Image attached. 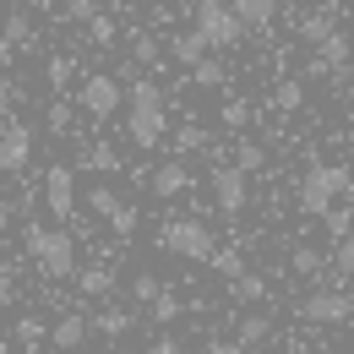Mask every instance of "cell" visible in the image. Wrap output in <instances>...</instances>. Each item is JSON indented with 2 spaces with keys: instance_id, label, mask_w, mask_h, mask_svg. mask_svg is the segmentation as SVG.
Segmentation results:
<instances>
[{
  "instance_id": "6da1fadb",
  "label": "cell",
  "mask_w": 354,
  "mask_h": 354,
  "mask_svg": "<svg viewBox=\"0 0 354 354\" xmlns=\"http://www.w3.org/2000/svg\"><path fill=\"white\" fill-rule=\"evenodd\" d=\"M126 104H131V115H126V131L142 153H153L164 131H169V120H164V88L153 82V77H136L131 93H126Z\"/></svg>"
},
{
  "instance_id": "7a4b0ae2",
  "label": "cell",
  "mask_w": 354,
  "mask_h": 354,
  "mask_svg": "<svg viewBox=\"0 0 354 354\" xmlns=\"http://www.w3.org/2000/svg\"><path fill=\"white\" fill-rule=\"evenodd\" d=\"M28 257L39 262L49 283H66L77 272V240L71 229H44V223H28Z\"/></svg>"
},
{
  "instance_id": "3957f363",
  "label": "cell",
  "mask_w": 354,
  "mask_h": 354,
  "mask_svg": "<svg viewBox=\"0 0 354 354\" xmlns=\"http://www.w3.org/2000/svg\"><path fill=\"white\" fill-rule=\"evenodd\" d=\"M354 191V169L349 164H310L306 180H300V207H306L310 218H322L338 196H349Z\"/></svg>"
},
{
  "instance_id": "277c9868",
  "label": "cell",
  "mask_w": 354,
  "mask_h": 354,
  "mask_svg": "<svg viewBox=\"0 0 354 354\" xmlns=\"http://www.w3.org/2000/svg\"><path fill=\"white\" fill-rule=\"evenodd\" d=\"M196 33H202L207 49H234L245 39V28H240V17L229 11V0H196Z\"/></svg>"
},
{
  "instance_id": "5b68a950",
  "label": "cell",
  "mask_w": 354,
  "mask_h": 354,
  "mask_svg": "<svg viewBox=\"0 0 354 354\" xmlns=\"http://www.w3.org/2000/svg\"><path fill=\"white\" fill-rule=\"evenodd\" d=\"M213 229L196 218H169L164 223V251H175V257H185V262H207L213 257Z\"/></svg>"
},
{
  "instance_id": "8992f818",
  "label": "cell",
  "mask_w": 354,
  "mask_h": 354,
  "mask_svg": "<svg viewBox=\"0 0 354 354\" xmlns=\"http://www.w3.org/2000/svg\"><path fill=\"white\" fill-rule=\"evenodd\" d=\"M77 104H82V115L88 120H109V115H120V104H126V93H120V82L109 77V71H93V77H82V88H77Z\"/></svg>"
},
{
  "instance_id": "52a82bcc",
  "label": "cell",
  "mask_w": 354,
  "mask_h": 354,
  "mask_svg": "<svg viewBox=\"0 0 354 354\" xmlns=\"http://www.w3.org/2000/svg\"><path fill=\"white\" fill-rule=\"evenodd\" d=\"M44 207L60 223L77 218V169H71V164H49L44 169Z\"/></svg>"
},
{
  "instance_id": "ba28073f",
  "label": "cell",
  "mask_w": 354,
  "mask_h": 354,
  "mask_svg": "<svg viewBox=\"0 0 354 354\" xmlns=\"http://www.w3.org/2000/svg\"><path fill=\"white\" fill-rule=\"evenodd\" d=\"M300 316H306V322H322V327L354 322V295H349V289H316V295L300 300Z\"/></svg>"
},
{
  "instance_id": "9c48e42d",
  "label": "cell",
  "mask_w": 354,
  "mask_h": 354,
  "mask_svg": "<svg viewBox=\"0 0 354 354\" xmlns=\"http://www.w3.org/2000/svg\"><path fill=\"white\" fill-rule=\"evenodd\" d=\"M213 202H218V213H245V202H251V175H240L234 164H213Z\"/></svg>"
},
{
  "instance_id": "30bf717a",
  "label": "cell",
  "mask_w": 354,
  "mask_h": 354,
  "mask_svg": "<svg viewBox=\"0 0 354 354\" xmlns=\"http://www.w3.org/2000/svg\"><path fill=\"white\" fill-rule=\"evenodd\" d=\"M28 158H33V131H28V120H0V175L28 169Z\"/></svg>"
},
{
  "instance_id": "8fae6325",
  "label": "cell",
  "mask_w": 354,
  "mask_h": 354,
  "mask_svg": "<svg viewBox=\"0 0 354 354\" xmlns=\"http://www.w3.org/2000/svg\"><path fill=\"white\" fill-rule=\"evenodd\" d=\"M349 55H354V44L338 33V28H333V33L316 44V55H310L306 71H310V77H333V71H344V66H349Z\"/></svg>"
},
{
  "instance_id": "7c38bea8",
  "label": "cell",
  "mask_w": 354,
  "mask_h": 354,
  "mask_svg": "<svg viewBox=\"0 0 354 354\" xmlns=\"http://www.w3.org/2000/svg\"><path fill=\"white\" fill-rule=\"evenodd\" d=\"M191 191V169H185V158H169V164H158L153 169V196H164V202H175Z\"/></svg>"
},
{
  "instance_id": "4fadbf2b",
  "label": "cell",
  "mask_w": 354,
  "mask_h": 354,
  "mask_svg": "<svg viewBox=\"0 0 354 354\" xmlns=\"http://www.w3.org/2000/svg\"><path fill=\"white\" fill-rule=\"evenodd\" d=\"M229 11L240 17V28H245V33H267V28H272V17H278V0H229Z\"/></svg>"
},
{
  "instance_id": "5bb4252c",
  "label": "cell",
  "mask_w": 354,
  "mask_h": 354,
  "mask_svg": "<svg viewBox=\"0 0 354 354\" xmlns=\"http://www.w3.org/2000/svg\"><path fill=\"white\" fill-rule=\"evenodd\" d=\"M44 338H49V344H55V349H60V354L82 349V344H88V316H60V322L49 327Z\"/></svg>"
},
{
  "instance_id": "9a60e30c",
  "label": "cell",
  "mask_w": 354,
  "mask_h": 354,
  "mask_svg": "<svg viewBox=\"0 0 354 354\" xmlns=\"http://www.w3.org/2000/svg\"><path fill=\"white\" fill-rule=\"evenodd\" d=\"M272 109H278V115H300V109H306V82H300V77H283V82L272 88Z\"/></svg>"
},
{
  "instance_id": "2e32d148",
  "label": "cell",
  "mask_w": 354,
  "mask_h": 354,
  "mask_svg": "<svg viewBox=\"0 0 354 354\" xmlns=\"http://www.w3.org/2000/svg\"><path fill=\"white\" fill-rule=\"evenodd\" d=\"M71 278H77V289H82L88 300H98V295H109V289H115V267H77Z\"/></svg>"
},
{
  "instance_id": "e0dca14e",
  "label": "cell",
  "mask_w": 354,
  "mask_h": 354,
  "mask_svg": "<svg viewBox=\"0 0 354 354\" xmlns=\"http://www.w3.org/2000/svg\"><path fill=\"white\" fill-rule=\"evenodd\" d=\"M169 55H175L185 71H191V66L207 55V44H202V33H196V28H185V33H175V39H169Z\"/></svg>"
},
{
  "instance_id": "ac0fdd59",
  "label": "cell",
  "mask_w": 354,
  "mask_h": 354,
  "mask_svg": "<svg viewBox=\"0 0 354 354\" xmlns=\"http://www.w3.org/2000/svg\"><path fill=\"white\" fill-rule=\"evenodd\" d=\"M88 333H98V338H120V333H131V310H98L88 322Z\"/></svg>"
},
{
  "instance_id": "d6986e66",
  "label": "cell",
  "mask_w": 354,
  "mask_h": 354,
  "mask_svg": "<svg viewBox=\"0 0 354 354\" xmlns=\"http://www.w3.org/2000/svg\"><path fill=\"white\" fill-rule=\"evenodd\" d=\"M267 338H272V316H262V310L245 316L240 333H234V344H245V349H257V344H267Z\"/></svg>"
},
{
  "instance_id": "ffe728a7",
  "label": "cell",
  "mask_w": 354,
  "mask_h": 354,
  "mask_svg": "<svg viewBox=\"0 0 354 354\" xmlns=\"http://www.w3.org/2000/svg\"><path fill=\"white\" fill-rule=\"evenodd\" d=\"M82 169H93V175H115V169H120V158H115V147H109V142H93L88 153H82Z\"/></svg>"
},
{
  "instance_id": "44dd1931",
  "label": "cell",
  "mask_w": 354,
  "mask_h": 354,
  "mask_svg": "<svg viewBox=\"0 0 354 354\" xmlns=\"http://www.w3.org/2000/svg\"><path fill=\"white\" fill-rule=\"evenodd\" d=\"M333 28H338V17H333V11L322 6V11H310L306 22H300V39H306V44H322V39L333 33Z\"/></svg>"
},
{
  "instance_id": "7402d4cb",
  "label": "cell",
  "mask_w": 354,
  "mask_h": 354,
  "mask_svg": "<svg viewBox=\"0 0 354 354\" xmlns=\"http://www.w3.org/2000/svg\"><path fill=\"white\" fill-rule=\"evenodd\" d=\"M229 164H234L240 175H257V169H262V164H267V147H262V142H240Z\"/></svg>"
},
{
  "instance_id": "603a6c76",
  "label": "cell",
  "mask_w": 354,
  "mask_h": 354,
  "mask_svg": "<svg viewBox=\"0 0 354 354\" xmlns=\"http://www.w3.org/2000/svg\"><path fill=\"white\" fill-rule=\"evenodd\" d=\"M223 77H229V71H223V60H213V55H202V60L191 66V82H196V88H223Z\"/></svg>"
},
{
  "instance_id": "cb8c5ba5",
  "label": "cell",
  "mask_w": 354,
  "mask_h": 354,
  "mask_svg": "<svg viewBox=\"0 0 354 354\" xmlns=\"http://www.w3.org/2000/svg\"><path fill=\"white\" fill-rule=\"evenodd\" d=\"M131 60L136 66H158V60H164V44H158L153 33H131Z\"/></svg>"
},
{
  "instance_id": "d4e9b609",
  "label": "cell",
  "mask_w": 354,
  "mask_h": 354,
  "mask_svg": "<svg viewBox=\"0 0 354 354\" xmlns=\"http://www.w3.org/2000/svg\"><path fill=\"white\" fill-rule=\"evenodd\" d=\"M147 310H153V322H164V327H169L180 310H185V300H180V295H169V289H158V295L147 300Z\"/></svg>"
},
{
  "instance_id": "484cf974",
  "label": "cell",
  "mask_w": 354,
  "mask_h": 354,
  "mask_svg": "<svg viewBox=\"0 0 354 354\" xmlns=\"http://www.w3.org/2000/svg\"><path fill=\"white\" fill-rule=\"evenodd\" d=\"M11 333H17V344H22V349L33 354V349H39V344H44V333H49V327H44V322H39V316H22V322H17Z\"/></svg>"
},
{
  "instance_id": "4316f807",
  "label": "cell",
  "mask_w": 354,
  "mask_h": 354,
  "mask_svg": "<svg viewBox=\"0 0 354 354\" xmlns=\"http://www.w3.org/2000/svg\"><path fill=\"white\" fill-rule=\"evenodd\" d=\"M207 267H213V272H223V278H229V283H234V278H240V272H245V257H240V251H234V245H229V251H213V257H207Z\"/></svg>"
},
{
  "instance_id": "83f0119b",
  "label": "cell",
  "mask_w": 354,
  "mask_h": 354,
  "mask_svg": "<svg viewBox=\"0 0 354 354\" xmlns=\"http://www.w3.org/2000/svg\"><path fill=\"white\" fill-rule=\"evenodd\" d=\"M289 267H295L300 278H316V272H322V251H316V245H295V251H289Z\"/></svg>"
},
{
  "instance_id": "f1b7e54d",
  "label": "cell",
  "mask_w": 354,
  "mask_h": 354,
  "mask_svg": "<svg viewBox=\"0 0 354 354\" xmlns=\"http://www.w3.org/2000/svg\"><path fill=\"white\" fill-rule=\"evenodd\" d=\"M267 295H272V289H267V278H257V272H240V278H234V300H251V306H257Z\"/></svg>"
},
{
  "instance_id": "f546056e",
  "label": "cell",
  "mask_w": 354,
  "mask_h": 354,
  "mask_svg": "<svg viewBox=\"0 0 354 354\" xmlns=\"http://www.w3.org/2000/svg\"><path fill=\"white\" fill-rule=\"evenodd\" d=\"M109 229H115V234H120V240H126V234H136V223H142V213H136L131 202H120V207H115V213H109Z\"/></svg>"
},
{
  "instance_id": "4dcf8cb0",
  "label": "cell",
  "mask_w": 354,
  "mask_h": 354,
  "mask_svg": "<svg viewBox=\"0 0 354 354\" xmlns=\"http://www.w3.org/2000/svg\"><path fill=\"white\" fill-rule=\"evenodd\" d=\"M223 126H229V131H245V126H251V104H245V98H229V104H223Z\"/></svg>"
},
{
  "instance_id": "1f68e13d",
  "label": "cell",
  "mask_w": 354,
  "mask_h": 354,
  "mask_svg": "<svg viewBox=\"0 0 354 354\" xmlns=\"http://www.w3.org/2000/svg\"><path fill=\"white\" fill-rule=\"evenodd\" d=\"M175 147H180V158H185V153H202V147H207V131H202V126H180Z\"/></svg>"
},
{
  "instance_id": "d6a6232c",
  "label": "cell",
  "mask_w": 354,
  "mask_h": 354,
  "mask_svg": "<svg viewBox=\"0 0 354 354\" xmlns=\"http://www.w3.org/2000/svg\"><path fill=\"white\" fill-rule=\"evenodd\" d=\"M6 39H11L17 49L33 39V22H28V11H11V17H6Z\"/></svg>"
},
{
  "instance_id": "836d02e7",
  "label": "cell",
  "mask_w": 354,
  "mask_h": 354,
  "mask_svg": "<svg viewBox=\"0 0 354 354\" xmlns=\"http://www.w3.org/2000/svg\"><path fill=\"white\" fill-rule=\"evenodd\" d=\"M88 207H93V213H98V218H109V213L120 207V196H115L109 185H93V191H88Z\"/></svg>"
},
{
  "instance_id": "e575fe53",
  "label": "cell",
  "mask_w": 354,
  "mask_h": 354,
  "mask_svg": "<svg viewBox=\"0 0 354 354\" xmlns=\"http://www.w3.org/2000/svg\"><path fill=\"white\" fill-rule=\"evenodd\" d=\"M327 218V234H338V240H349V223H354V207H327L322 213Z\"/></svg>"
},
{
  "instance_id": "d590c367",
  "label": "cell",
  "mask_w": 354,
  "mask_h": 354,
  "mask_svg": "<svg viewBox=\"0 0 354 354\" xmlns=\"http://www.w3.org/2000/svg\"><path fill=\"white\" fill-rule=\"evenodd\" d=\"M71 71H77V66H71V55H55V60H49V66H44L49 88H66V82H71Z\"/></svg>"
},
{
  "instance_id": "8d00e7d4",
  "label": "cell",
  "mask_w": 354,
  "mask_h": 354,
  "mask_svg": "<svg viewBox=\"0 0 354 354\" xmlns=\"http://www.w3.org/2000/svg\"><path fill=\"white\" fill-rule=\"evenodd\" d=\"M88 39H93V44H115V22H109L104 11H98V17H88Z\"/></svg>"
},
{
  "instance_id": "74e56055",
  "label": "cell",
  "mask_w": 354,
  "mask_h": 354,
  "mask_svg": "<svg viewBox=\"0 0 354 354\" xmlns=\"http://www.w3.org/2000/svg\"><path fill=\"white\" fill-rule=\"evenodd\" d=\"M158 289H164V283H158V278H153V272H136L131 295H136V300H142V306H147V300H153V295H158Z\"/></svg>"
},
{
  "instance_id": "f35d334b",
  "label": "cell",
  "mask_w": 354,
  "mask_h": 354,
  "mask_svg": "<svg viewBox=\"0 0 354 354\" xmlns=\"http://www.w3.org/2000/svg\"><path fill=\"white\" fill-rule=\"evenodd\" d=\"M333 262H338V272H344V278H354V240H338Z\"/></svg>"
},
{
  "instance_id": "ab89813d",
  "label": "cell",
  "mask_w": 354,
  "mask_h": 354,
  "mask_svg": "<svg viewBox=\"0 0 354 354\" xmlns=\"http://www.w3.org/2000/svg\"><path fill=\"white\" fill-rule=\"evenodd\" d=\"M66 17L71 22H88V17H98V0H66Z\"/></svg>"
},
{
  "instance_id": "60d3db41",
  "label": "cell",
  "mask_w": 354,
  "mask_h": 354,
  "mask_svg": "<svg viewBox=\"0 0 354 354\" xmlns=\"http://www.w3.org/2000/svg\"><path fill=\"white\" fill-rule=\"evenodd\" d=\"M202 354H251L245 344H234V338H207V349Z\"/></svg>"
},
{
  "instance_id": "b9f144b4",
  "label": "cell",
  "mask_w": 354,
  "mask_h": 354,
  "mask_svg": "<svg viewBox=\"0 0 354 354\" xmlns=\"http://www.w3.org/2000/svg\"><path fill=\"white\" fill-rule=\"evenodd\" d=\"M147 354H185V349H180V338H175V333H158V338H153V349H147Z\"/></svg>"
},
{
  "instance_id": "7bdbcfd3",
  "label": "cell",
  "mask_w": 354,
  "mask_h": 354,
  "mask_svg": "<svg viewBox=\"0 0 354 354\" xmlns=\"http://www.w3.org/2000/svg\"><path fill=\"white\" fill-rule=\"evenodd\" d=\"M17 98H22V88H17V82H11V77H0V115H6V109H11V104H17Z\"/></svg>"
},
{
  "instance_id": "ee69618b",
  "label": "cell",
  "mask_w": 354,
  "mask_h": 354,
  "mask_svg": "<svg viewBox=\"0 0 354 354\" xmlns=\"http://www.w3.org/2000/svg\"><path fill=\"white\" fill-rule=\"evenodd\" d=\"M49 126H55V131H66V126H71V109H66V104H55V109H49Z\"/></svg>"
},
{
  "instance_id": "f6af8a7d",
  "label": "cell",
  "mask_w": 354,
  "mask_h": 354,
  "mask_svg": "<svg viewBox=\"0 0 354 354\" xmlns=\"http://www.w3.org/2000/svg\"><path fill=\"white\" fill-rule=\"evenodd\" d=\"M11 295H17V278L0 267V306H11Z\"/></svg>"
},
{
  "instance_id": "bcb514c9",
  "label": "cell",
  "mask_w": 354,
  "mask_h": 354,
  "mask_svg": "<svg viewBox=\"0 0 354 354\" xmlns=\"http://www.w3.org/2000/svg\"><path fill=\"white\" fill-rule=\"evenodd\" d=\"M11 60H17V44H11L6 33H0V66H11Z\"/></svg>"
},
{
  "instance_id": "7dc6e473",
  "label": "cell",
  "mask_w": 354,
  "mask_h": 354,
  "mask_svg": "<svg viewBox=\"0 0 354 354\" xmlns=\"http://www.w3.org/2000/svg\"><path fill=\"white\" fill-rule=\"evenodd\" d=\"M6 229H11V207H0V234H6Z\"/></svg>"
},
{
  "instance_id": "c3c4849f",
  "label": "cell",
  "mask_w": 354,
  "mask_h": 354,
  "mask_svg": "<svg viewBox=\"0 0 354 354\" xmlns=\"http://www.w3.org/2000/svg\"><path fill=\"white\" fill-rule=\"evenodd\" d=\"M0 354H11V344H6V338H0Z\"/></svg>"
},
{
  "instance_id": "681fc988",
  "label": "cell",
  "mask_w": 354,
  "mask_h": 354,
  "mask_svg": "<svg viewBox=\"0 0 354 354\" xmlns=\"http://www.w3.org/2000/svg\"><path fill=\"white\" fill-rule=\"evenodd\" d=\"M349 104H354V77H349Z\"/></svg>"
},
{
  "instance_id": "f907efd6",
  "label": "cell",
  "mask_w": 354,
  "mask_h": 354,
  "mask_svg": "<svg viewBox=\"0 0 354 354\" xmlns=\"http://www.w3.org/2000/svg\"><path fill=\"white\" fill-rule=\"evenodd\" d=\"M349 147H354V126H349Z\"/></svg>"
},
{
  "instance_id": "816d5d0a",
  "label": "cell",
  "mask_w": 354,
  "mask_h": 354,
  "mask_svg": "<svg viewBox=\"0 0 354 354\" xmlns=\"http://www.w3.org/2000/svg\"><path fill=\"white\" fill-rule=\"evenodd\" d=\"M120 354H136V349H120Z\"/></svg>"
}]
</instances>
